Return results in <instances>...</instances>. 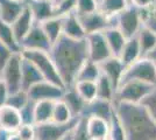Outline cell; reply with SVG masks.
I'll return each instance as SVG.
<instances>
[{
  "label": "cell",
  "instance_id": "cell-1",
  "mask_svg": "<svg viewBox=\"0 0 156 140\" xmlns=\"http://www.w3.org/2000/svg\"><path fill=\"white\" fill-rule=\"evenodd\" d=\"M55 67L65 88L73 87L78 71L89 60L86 39L75 40L61 35L49 50Z\"/></svg>",
  "mask_w": 156,
  "mask_h": 140
},
{
  "label": "cell",
  "instance_id": "cell-2",
  "mask_svg": "<svg viewBox=\"0 0 156 140\" xmlns=\"http://www.w3.org/2000/svg\"><path fill=\"white\" fill-rule=\"evenodd\" d=\"M126 140H155L156 123L142 104L113 102Z\"/></svg>",
  "mask_w": 156,
  "mask_h": 140
},
{
  "label": "cell",
  "instance_id": "cell-3",
  "mask_svg": "<svg viewBox=\"0 0 156 140\" xmlns=\"http://www.w3.org/2000/svg\"><path fill=\"white\" fill-rule=\"evenodd\" d=\"M20 54L22 55V57L29 60L35 67L37 68V70L42 75L44 81H48V82L54 83L56 85L65 88L58 71L52 62L51 57L49 56V53L40 52V50H21Z\"/></svg>",
  "mask_w": 156,
  "mask_h": 140
},
{
  "label": "cell",
  "instance_id": "cell-4",
  "mask_svg": "<svg viewBox=\"0 0 156 140\" xmlns=\"http://www.w3.org/2000/svg\"><path fill=\"white\" fill-rule=\"evenodd\" d=\"M156 85H151L139 81H126L118 87L113 102H125L133 104H141Z\"/></svg>",
  "mask_w": 156,
  "mask_h": 140
},
{
  "label": "cell",
  "instance_id": "cell-5",
  "mask_svg": "<svg viewBox=\"0 0 156 140\" xmlns=\"http://www.w3.org/2000/svg\"><path fill=\"white\" fill-rule=\"evenodd\" d=\"M126 81H139L151 85H156L155 61H153L149 57H140L137 61L133 62L130 66L126 67L120 83Z\"/></svg>",
  "mask_w": 156,
  "mask_h": 140
},
{
  "label": "cell",
  "instance_id": "cell-6",
  "mask_svg": "<svg viewBox=\"0 0 156 140\" xmlns=\"http://www.w3.org/2000/svg\"><path fill=\"white\" fill-rule=\"evenodd\" d=\"M114 19H115V27L124 34L126 39L136 36V34L142 27L141 9L132 5H129L120 14H118Z\"/></svg>",
  "mask_w": 156,
  "mask_h": 140
},
{
  "label": "cell",
  "instance_id": "cell-7",
  "mask_svg": "<svg viewBox=\"0 0 156 140\" xmlns=\"http://www.w3.org/2000/svg\"><path fill=\"white\" fill-rule=\"evenodd\" d=\"M78 118H73L69 123H65V124L48 121L43 124L34 125L35 140H62L73 130V127L77 124Z\"/></svg>",
  "mask_w": 156,
  "mask_h": 140
},
{
  "label": "cell",
  "instance_id": "cell-8",
  "mask_svg": "<svg viewBox=\"0 0 156 140\" xmlns=\"http://www.w3.org/2000/svg\"><path fill=\"white\" fill-rule=\"evenodd\" d=\"M21 54H13L0 74L1 81L5 83L8 92H16L21 89Z\"/></svg>",
  "mask_w": 156,
  "mask_h": 140
},
{
  "label": "cell",
  "instance_id": "cell-9",
  "mask_svg": "<svg viewBox=\"0 0 156 140\" xmlns=\"http://www.w3.org/2000/svg\"><path fill=\"white\" fill-rule=\"evenodd\" d=\"M52 42L49 40L40 23L35 22L30 31L20 42L21 50H40L49 53Z\"/></svg>",
  "mask_w": 156,
  "mask_h": 140
},
{
  "label": "cell",
  "instance_id": "cell-10",
  "mask_svg": "<svg viewBox=\"0 0 156 140\" xmlns=\"http://www.w3.org/2000/svg\"><path fill=\"white\" fill-rule=\"evenodd\" d=\"M65 88L56 85L48 81H41L34 84L28 91V97L33 102H41V100H51L56 102L62 98Z\"/></svg>",
  "mask_w": 156,
  "mask_h": 140
},
{
  "label": "cell",
  "instance_id": "cell-11",
  "mask_svg": "<svg viewBox=\"0 0 156 140\" xmlns=\"http://www.w3.org/2000/svg\"><path fill=\"white\" fill-rule=\"evenodd\" d=\"M85 39H86V43H87V53H89L90 61L99 64L103 61L113 56L103 32L89 34V35H86Z\"/></svg>",
  "mask_w": 156,
  "mask_h": 140
},
{
  "label": "cell",
  "instance_id": "cell-12",
  "mask_svg": "<svg viewBox=\"0 0 156 140\" xmlns=\"http://www.w3.org/2000/svg\"><path fill=\"white\" fill-rule=\"evenodd\" d=\"M78 18L86 35L92 33H101L105 29L115 26L114 18H108L99 11L84 15H78Z\"/></svg>",
  "mask_w": 156,
  "mask_h": 140
},
{
  "label": "cell",
  "instance_id": "cell-13",
  "mask_svg": "<svg viewBox=\"0 0 156 140\" xmlns=\"http://www.w3.org/2000/svg\"><path fill=\"white\" fill-rule=\"evenodd\" d=\"M114 112V103L111 100L94 98L93 100L86 103L83 114L80 117H98L110 121L112 114Z\"/></svg>",
  "mask_w": 156,
  "mask_h": 140
},
{
  "label": "cell",
  "instance_id": "cell-14",
  "mask_svg": "<svg viewBox=\"0 0 156 140\" xmlns=\"http://www.w3.org/2000/svg\"><path fill=\"white\" fill-rule=\"evenodd\" d=\"M99 67H100L101 74L105 75L113 83V85L118 89L122 78V75L125 73V69H126L121 60L118 56H111L107 60L99 63Z\"/></svg>",
  "mask_w": 156,
  "mask_h": 140
},
{
  "label": "cell",
  "instance_id": "cell-15",
  "mask_svg": "<svg viewBox=\"0 0 156 140\" xmlns=\"http://www.w3.org/2000/svg\"><path fill=\"white\" fill-rule=\"evenodd\" d=\"M27 7L32 13L34 21L41 23L55 15V2L52 0H28Z\"/></svg>",
  "mask_w": 156,
  "mask_h": 140
},
{
  "label": "cell",
  "instance_id": "cell-16",
  "mask_svg": "<svg viewBox=\"0 0 156 140\" xmlns=\"http://www.w3.org/2000/svg\"><path fill=\"white\" fill-rule=\"evenodd\" d=\"M21 57H22V55H21ZM41 81L44 80L37 70V68L29 60L22 57L21 59V89L25 91H28L34 84L39 83Z\"/></svg>",
  "mask_w": 156,
  "mask_h": 140
},
{
  "label": "cell",
  "instance_id": "cell-17",
  "mask_svg": "<svg viewBox=\"0 0 156 140\" xmlns=\"http://www.w3.org/2000/svg\"><path fill=\"white\" fill-rule=\"evenodd\" d=\"M62 35L66 38L75 39V40H82L86 38L84 28L82 26L78 15L75 12L66 14L63 16V31Z\"/></svg>",
  "mask_w": 156,
  "mask_h": 140
},
{
  "label": "cell",
  "instance_id": "cell-18",
  "mask_svg": "<svg viewBox=\"0 0 156 140\" xmlns=\"http://www.w3.org/2000/svg\"><path fill=\"white\" fill-rule=\"evenodd\" d=\"M34 23H35L34 18H33L29 8L26 6V8L23 9V12L11 23L12 29H13V33L15 35V39L19 42V45L20 42L22 41V39L27 35V33L30 31V28L33 27Z\"/></svg>",
  "mask_w": 156,
  "mask_h": 140
},
{
  "label": "cell",
  "instance_id": "cell-19",
  "mask_svg": "<svg viewBox=\"0 0 156 140\" xmlns=\"http://www.w3.org/2000/svg\"><path fill=\"white\" fill-rule=\"evenodd\" d=\"M22 125L19 110L9 106L2 105L0 106V126L9 132H15Z\"/></svg>",
  "mask_w": 156,
  "mask_h": 140
},
{
  "label": "cell",
  "instance_id": "cell-20",
  "mask_svg": "<svg viewBox=\"0 0 156 140\" xmlns=\"http://www.w3.org/2000/svg\"><path fill=\"white\" fill-rule=\"evenodd\" d=\"M27 4L19 0H0V19L12 23L23 12Z\"/></svg>",
  "mask_w": 156,
  "mask_h": 140
},
{
  "label": "cell",
  "instance_id": "cell-21",
  "mask_svg": "<svg viewBox=\"0 0 156 140\" xmlns=\"http://www.w3.org/2000/svg\"><path fill=\"white\" fill-rule=\"evenodd\" d=\"M61 99L66 104V106L69 107V110L71 111L73 117L77 118V117H80L83 114L86 102L78 95V92L73 87L65 88L64 93H63Z\"/></svg>",
  "mask_w": 156,
  "mask_h": 140
},
{
  "label": "cell",
  "instance_id": "cell-22",
  "mask_svg": "<svg viewBox=\"0 0 156 140\" xmlns=\"http://www.w3.org/2000/svg\"><path fill=\"white\" fill-rule=\"evenodd\" d=\"M118 57L121 60V62L125 64V67H128L133 62L137 61L140 57H142L136 36H133V38H129L126 40Z\"/></svg>",
  "mask_w": 156,
  "mask_h": 140
},
{
  "label": "cell",
  "instance_id": "cell-23",
  "mask_svg": "<svg viewBox=\"0 0 156 140\" xmlns=\"http://www.w3.org/2000/svg\"><path fill=\"white\" fill-rule=\"evenodd\" d=\"M87 132L92 140L107 139L108 135V121L98 117H87L86 118Z\"/></svg>",
  "mask_w": 156,
  "mask_h": 140
},
{
  "label": "cell",
  "instance_id": "cell-24",
  "mask_svg": "<svg viewBox=\"0 0 156 140\" xmlns=\"http://www.w3.org/2000/svg\"><path fill=\"white\" fill-rule=\"evenodd\" d=\"M103 33H104V36L106 39V42L108 45V48H110L112 55L113 56H119L125 42L127 40L125 38V35L115 26L105 29Z\"/></svg>",
  "mask_w": 156,
  "mask_h": 140
},
{
  "label": "cell",
  "instance_id": "cell-25",
  "mask_svg": "<svg viewBox=\"0 0 156 140\" xmlns=\"http://www.w3.org/2000/svg\"><path fill=\"white\" fill-rule=\"evenodd\" d=\"M129 5V0H100L98 1V11L108 18H115Z\"/></svg>",
  "mask_w": 156,
  "mask_h": 140
},
{
  "label": "cell",
  "instance_id": "cell-26",
  "mask_svg": "<svg viewBox=\"0 0 156 140\" xmlns=\"http://www.w3.org/2000/svg\"><path fill=\"white\" fill-rule=\"evenodd\" d=\"M136 39L141 50V56L148 57V55L154 50L156 46V34L142 26L139 33L136 34Z\"/></svg>",
  "mask_w": 156,
  "mask_h": 140
},
{
  "label": "cell",
  "instance_id": "cell-27",
  "mask_svg": "<svg viewBox=\"0 0 156 140\" xmlns=\"http://www.w3.org/2000/svg\"><path fill=\"white\" fill-rule=\"evenodd\" d=\"M0 42L7 48H9L14 54L21 53V48L19 42L15 39L11 23H7L1 19H0Z\"/></svg>",
  "mask_w": 156,
  "mask_h": 140
},
{
  "label": "cell",
  "instance_id": "cell-28",
  "mask_svg": "<svg viewBox=\"0 0 156 140\" xmlns=\"http://www.w3.org/2000/svg\"><path fill=\"white\" fill-rule=\"evenodd\" d=\"M52 109H54V102H51V100L35 102V107H34V121H35V125L51 121Z\"/></svg>",
  "mask_w": 156,
  "mask_h": 140
},
{
  "label": "cell",
  "instance_id": "cell-29",
  "mask_svg": "<svg viewBox=\"0 0 156 140\" xmlns=\"http://www.w3.org/2000/svg\"><path fill=\"white\" fill-rule=\"evenodd\" d=\"M42 29L44 31L47 36L52 43L62 35L63 31V16H52L48 20L40 23Z\"/></svg>",
  "mask_w": 156,
  "mask_h": 140
},
{
  "label": "cell",
  "instance_id": "cell-30",
  "mask_svg": "<svg viewBox=\"0 0 156 140\" xmlns=\"http://www.w3.org/2000/svg\"><path fill=\"white\" fill-rule=\"evenodd\" d=\"M96 88H97V98L105 100H114L115 91L117 88L113 85V83L111 82L105 75H100L96 81Z\"/></svg>",
  "mask_w": 156,
  "mask_h": 140
},
{
  "label": "cell",
  "instance_id": "cell-31",
  "mask_svg": "<svg viewBox=\"0 0 156 140\" xmlns=\"http://www.w3.org/2000/svg\"><path fill=\"white\" fill-rule=\"evenodd\" d=\"M100 75H101V71H100L99 64L96 63V62H92V61L87 60L84 64H83V67L80 68V70L78 71L76 82H78V81L96 82ZM76 82H75V83H76Z\"/></svg>",
  "mask_w": 156,
  "mask_h": 140
},
{
  "label": "cell",
  "instance_id": "cell-32",
  "mask_svg": "<svg viewBox=\"0 0 156 140\" xmlns=\"http://www.w3.org/2000/svg\"><path fill=\"white\" fill-rule=\"evenodd\" d=\"M73 118H76V117L72 116L71 111L69 110V107L66 106V104L63 100L59 99L54 102L51 121H55L57 124H65V123H69Z\"/></svg>",
  "mask_w": 156,
  "mask_h": 140
},
{
  "label": "cell",
  "instance_id": "cell-33",
  "mask_svg": "<svg viewBox=\"0 0 156 140\" xmlns=\"http://www.w3.org/2000/svg\"><path fill=\"white\" fill-rule=\"evenodd\" d=\"M73 88L76 89L78 95L83 99L89 103L97 98V88H96V82H90V81H78L73 84Z\"/></svg>",
  "mask_w": 156,
  "mask_h": 140
},
{
  "label": "cell",
  "instance_id": "cell-34",
  "mask_svg": "<svg viewBox=\"0 0 156 140\" xmlns=\"http://www.w3.org/2000/svg\"><path fill=\"white\" fill-rule=\"evenodd\" d=\"M108 140H126V135H125L124 127L121 125L120 120L118 118L115 110L111 117L110 121H108V135H107Z\"/></svg>",
  "mask_w": 156,
  "mask_h": 140
},
{
  "label": "cell",
  "instance_id": "cell-35",
  "mask_svg": "<svg viewBox=\"0 0 156 140\" xmlns=\"http://www.w3.org/2000/svg\"><path fill=\"white\" fill-rule=\"evenodd\" d=\"M29 100L28 93L25 90H19L16 92L9 93L6 100V105L14 107L16 110H21L22 107L26 105Z\"/></svg>",
  "mask_w": 156,
  "mask_h": 140
},
{
  "label": "cell",
  "instance_id": "cell-36",
  "mask_svg": "<svg viewBox=\"0 0 156 140\" xmlns=\"http://www.w3.org/2000/svg\"><path fill=\"white\" fill-rule=\"evenodd\" d=\"M71 140H92L87 132L86 117H79L76 126L71 131Z\"/></svg>",
  "mask_w": 156,
  "mask_h": 140
},
{
  "label": "cell",
  "instance_id": "cell-37",
  "mask_svg": "<svg viewBox=\"0 0 156 140\" xmlns=\"http://www.w3.org/2000/svg\"><path fill=\"white\" fill-rule=\"evenodd\" d=\"M142 26L148 28L150 32L156 34V8L155 5L147 9H141Z\"/></svg>",
  "mask_w": 156,
  "mask_h": 140
},
{
  "label": "cell",
  "instance_id": "cell-38",
  "mask_svg": "<svg viewBox=\"0 0 156 140\" xmlns=\"http://www.w3.org/2000/svg\"><path fill=\"white\" fill-rule=\"evenodd\" d=\"M98 11V1L97 0H76L75 13L77 15L93 13Z\"/></svg>",
  "mask_w": 156,
  "mask_h": 140
},
{
  "label": "cell",
  "instance_id": "cell-39",
  "mask_svg": "<svg viewBox=\"0 0 156 140\" xmlns=\"http://www.w3.org/2000/svg\"><path fill=\"white\" fill-rule=\"evenodd\" d=\"M34 107H35V102L29 99L26 105L21 110H19L22 124H25V125H35V121H34Z\"/></svg>",
  "mask_w": 156,
  "mask_h": 140
},
{
  "label": "cell",
  "instance_id": "cell-40",
  "mask_svg": "<svg viewBox=\"0 0 156 140\" xmlns=\"http://www.w3.org/2000/svg\"><path fill=\"white\" fill-rule=\"evenodd\" d=\"M76 0H61L55 4V15L64 16L66 14L75 12Z\"/></svg>",
  "mask_w": 156,
  "mask_h": 140
},
{
  "label": "cell",
  "instance_id": "cell-41",
  "mask_svg": "<svg viewBox=\"0 0 156 140\" xmlns=\"http://www.w3.org/2000/svg\"><path fill=\"white\" fill-rule=\"evenodd\" d=\"M141 104L147 109L150 117L156 123V88L142 100Z\"/></svg>",
  "mask_w": 156,
  "mask_h": 140
},
{
  "label": "cell",
  "instance_id": "cell-42",
  "mask_svg": "<svg viewBox=\"0 0 156 140\" xmlns=\"http://www.w3.org/2000/svg\"><path fill=\"white\" fill-rule=\"evenodd\" d=\"M15 133L19 135L21 140H35L34 125H25V124H22L15 131Z\"/></svg>",
  "mask_w": 156,
  "mask_h": 140
},
{
  "label": "cell",
  "instance_id": "cell-43",
  "mask_svg": "<svg viewBox=\"0 0 156 140\" xmlns=\"http://www.w3.org/2000/svg\"><path fill=\"white\" fill-rule=\"evenodd\" d=\"M13 52L7 48L6 46H4L1 42H0V74L2 71V69L5 68V66L7 64V62L9 61V59L12 57Z\"/></svg>",
  "mask_w": 156,
  "mask_h": 140
},
{
  "label": "cell",
  "instance_id": "cell-44",
  "mask_svg": "<svg viewBox=\"0 0 156 140\" xmlns=\"http://www.w3.org/2000/svg\"><path fill=\"white\" fill-rule=\"evenodd\" d=\"M129 4L139 9H147L155 5L156 0H129Z\"/></svg>",
  "mask_w": 156,
  "mask_h": 140
},
{
  "label": "cell",
  "instance_id": "cell-45",
  "mask_svg": "<svg viewBox=\"0 0 156 140\" xmlns=\"http://www.w3.org/2000/svg\"><path fill=\"white\" fill-rule=\"evenodd\" d=\"M8 95H9L8 89H7V87L5 85V83L0 80V106H2V105L6 104Z\"/></svg>",
  "mask_w": 156,
  "mask_h": 140
},
{
  "label": "cell",
  "instance_id": "cell-46",
  "mask_svg": "<svg viewBox=\"0 0 156 140\" xmlns=\"http://www.w3.org/2000/svg\"><path fill=\"white\" fill-rule=\"evenodd\" d=\"M11 133H12V132H9V131H7V130L0 128V140H8Z\"/></svg>",
  "mask_w": 156,
  "mask_h": 140
},
{
  "label": "cell",
  "instance_id": "cell-47",
  "mask_svg": "<svg viewBox=\"0 0 156 140\" xmlns=\"http://www.w3.org/2000/svg\"><path fill=\"white\" fill-rule=\"evenodd\" d=\"M8 140H21V139H20V137L15 132H12L11 135H9V138H8Z\"/></svg>",
  "mask_w": 156,
  "mask_h": 140
},
{
  "label": "cell",
  "instance_id": "cell-48",
  "mask_svg": "<svg viewBox=\"0 0 156 140\" xmlns=\"http://www.w3.org/2000/svg\"><path fill=\"white\" fill-rule=\"evenodd\" d=\"M148 57H149V59H151L153 61H156V46H155V48H154V50H153V52L148 55Z\"/></svg>",
  "mask_w": 156,
  "mask_h": 140
},
{
  "label": "cell",
  "instance_id": "cell-49",
  "mask_svg": "<svg viewBox=\"0 0 156 140\" xmlns=\"http://www.w3.org/2000/svg\"><path fill=\"white\" fill-rule=\"evenodd\" d=\"M62 140H71V132H70V133L68 134L66 137H64V138H63Z\"/></svg>",
  "mask_w": 156,
  "mask_h": 140
},
{
  "label": "cell",
  "instance_id": "cell-50",
  "mask_svg": "<svg viewBox=\"0 0 156 140\" xmlns=\"http://www.w3.org/2000/svg\"><path fill=\"white\" fill-rule=\"evenodd\" d=\"M52 1H54V2L56 4V2H58V1H61V0H52Z\"/></svg>",
  "mask_w": 156,
  "mask_h": 140
},
{
  "label": "cell",
  "instance_id": "cell-51",
  "mask_svg": "<svg viewBox=\"0 0 156 140\" xmlns=\"http://www.w3.org/2000/svg\"><path fill=\"white\" fill-rule=\"evenodd\" d=\"M19 1H23V2H26L27 4V1H28V0H19Z\"/></svg>",
  "mask_w": 156,
  "mask_h": 140
},
{
  "label": "cell",
  "instance_id": "cell-52",
  "mask_svg": "<svg viewBox=\"0 0 156 140\" xmlns=\"http://www.w3.org/2000/svg\"><path fill=\"white\" fill-rule=\"evenodd\" d=\"M104 140H108V139H104Z\"/></svg>",
  "mask_w": 156,
  "mask_h": 140
},
{
  "label": "cell",
  "instance_id": "cell-53",
  "mask_svg": "<svg viewBox=\"0 0 156 140\" xmlns=\"http://www.w3.org/2000/svg\"><path fill=\"white\" fill-rule=\"evenodd\" d=\"M155 8H156V4H155Z\"/></svg>",
  "mask_w": 156,
  "mask_h": 140
},
{
  "label": "cell",
  "instance_id": "cell-54",
  "mask_svg": "<svg viewBox=\"0 0 156 140\" xmlns=\"http://www.w3.org/2000/svg\"><path fill=\"white\" fill-rule=\"evenodd\" d=\"M97 1H100V0H97Z\"/></svg>",
  "mask_w": 156,
  "mask_h": 140
},
{
  "label": "cell",
  "instance_id": "cell-55",
  "mask_svg": "<svg viewBox=\"0 0 156 140\" xmlns=\"http://www.w3.org/2000/svg\"><path fill=\"white\" fill-rule=\"evenodd\" d=\"M155 64H156V61H155Z\"/></svg>",
  "mask_w": 156,
  "mask_h": 140
},
{
  "label": "cell",
  "instance_id": "cell-56",
  "mask_svg": "<svg viewBox=\"0 0 156 140\" xmlns=\"http://www.w3.org/2000/svg\"><path fill=\"white\" fill-rule=\"evenodd\" d=\"M0 80H1V77H0Z\"/></svg>",
  "mask_w": 156,
  "mask_h": 140
},
{
  "label": "cell",
  "instance_id": "cell-57",
  "mask_svg": "<svg viewBox=\"0 0 156 140\" xmlns=\"http://www.w3.org/2000/svg\"><path fill=\"white\" fill-rule=\"evenodd\" d=\"M0 128H1V126H0Z\"/></svg>",
  "mask_w": 156,
  "mask_h": 140
},
{
  "label": "cell",
  "instance_id": "cell-58",
  "mask_svg": "<svg viewBox=\"0 0 156 140\" xmlns=\"http://www.w3.org/2000/svg\"><path fill=\"white\" fill-rule=\"evenodd\" d=\"M155 140H156V139H155Z\"/></svg>",
  "mask_w": 156,
  "mask_h": 140
}]
</instances>
